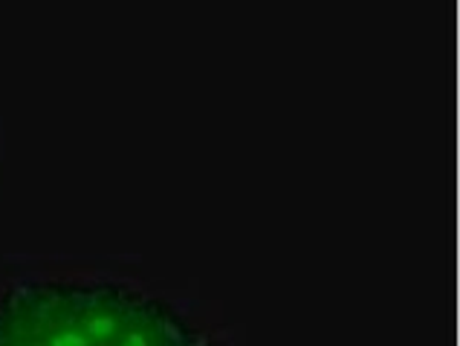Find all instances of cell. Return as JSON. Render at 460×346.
Wrapping results in <instances>:
<instances>
[{
    "label": "cell",
    "instance_id": "1",
    "mask_svg": "<svg viewBox=\"0 0 460 346\" xmlns=\"http://www.w3.org/2000/svg\"><path fill=\"white\" fill-rule=\"evenodd\" d=\"M0 346H215L151 291L119 281L41 277L0 291Z\"/></svg>",
    "mask_w": 460,
    "mask_h": 346
}]
</instances>
